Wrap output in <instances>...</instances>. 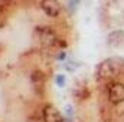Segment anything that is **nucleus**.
I'll return each instance as SVG.
<instances>
[{
  "label": "nucleus",
  "instance_id": "obj_7",
  "mask_svg": "<svg viewBox=\"0 0 124 122\" xmlns=\"http://www.w3.org/2000/svg\"><path fill=\"white\" fill-rule=\"evenodd\" d=\"M79 1H81V0H69V3H68V7H69V12H71V13H74V12L77 10V7H78Z\"/></svg>",
  "mask_w": 124,
  "mask_h": 122
},
{
  "label": "nucleus",
  "instance_id": "obj_1",
  "mask_svg": "<svg viewBox=\"0 0 124 122\" xmlns=\"http://www.w3.org/2000/svg\"><path fill=\"white\" fill-rule=\"evenodd\" d=\"M124 66V59L114 56V58H108L105 61H102L98 66H97V78L98 79H110L113 76H116L120 69Z\"/></svg>",
  "mask_w": 124,
  "mask_h": 122
},
{
  "label": "nucleus",
  "instance_id": "obj_4",
  "mask_svg": "<svg viewBox=\"0 0 124 122\" xmlns=\"http://www.w3.org/2000/svg\"><path fill=\"white\" fill-rule=\"evenodd\" d=\"M40 9L45 12V14L51 17L59 16L62 12V6L58 0H42L40 1Z\"/></svg>",
  "mask_w": 124,
  "mask_h": 122
},
{
  "label": "nucleus",
  "instance_id": "obj_8",
  "mask_svg": "<svg viewBox=\"0 0 124 122\" xmlns=\"http://www.w3.org/2000/svg\"><path fill=\"white\" fill-rule=\"evenodd\" d=\"M56 85L58 86H63L65 85V76L63 75H58L56 76Z\"/></svg>",
  "mask_w": 124,
  "mask_h": 122
},
{
  "label": "nucleus",
  "instance_id": "obj_5",
  "mask_svg": "<svg viewBox=\"0 0 124 122\" xmlns=\"http://www.w3.org/2000/svg\"><path fill=\"white\" fill-rule=\"evenodd\" d=\"M124 43V30L121 29H117V30H113L108 33L107 36V45L111 46V47H118Z\"/></svg>",
  "mask_w": 124,
  "mask_h": 122
},
{
  "label": "nucleus",
  "instance_id": "obj_3",
  "mask_svg": "<svg viewBox=\"0 0 124 122\" xmlns=\"http://www.w3.org/2000/svg\"><path fill=\"white\" fill-rule=\"evenodd\" d=\"M42 118L43 122H63V116L58 108H55L51 103H46L42 109Z\"/></svg>",
  "mask_w": 124,
  "mask_h": 122
},
{
  "label": "nucleus",
  "instance_id": "obj_9",
  "mask_svg": "<svg viewBox=\"0 0 124 122\" xmlns=\"http://www.w3.org/2000/svg\"><path fill=\"white\" fill-rule=\"evenodd\" d=\"M65 122H72V119H71V116H68V118L65 119Z\"/></svg>",
  "mask_w": 124,
  "mask_h": 122
},
{
  "label": "nucleus",
  "instance_id": "obj_6",
  "mask_svg": "<svg viewBox=\"0 0 124 122\" xmlns=\"http://www.w3.org/2000/svg\"><path fill=\"white\" fill-rule=\"evenodd\" d=\"M38 32H39L40 37H42L48 45H54V43L56 42V34H55L54 30H51V29H48V27H40Z\"/></svg>",
  "mask_w": 124,
  "mask_h": 122
},
{
  "label": "nucleus",
  "instance_id": "obj_2",
  "mask_svg": "<svg viewBox=\"0 0 124 122\" xmlns=\"http://www.w3.org/2000/svg\"><path fill=\"white\" fill-rule=\"evenodd\" d=\"M108 101L114 105L124 102V83L123 82H113L108 88Z\"/></svg>",
  "mask_w": 124,
  "mask_h": 122
}]
</instances>
